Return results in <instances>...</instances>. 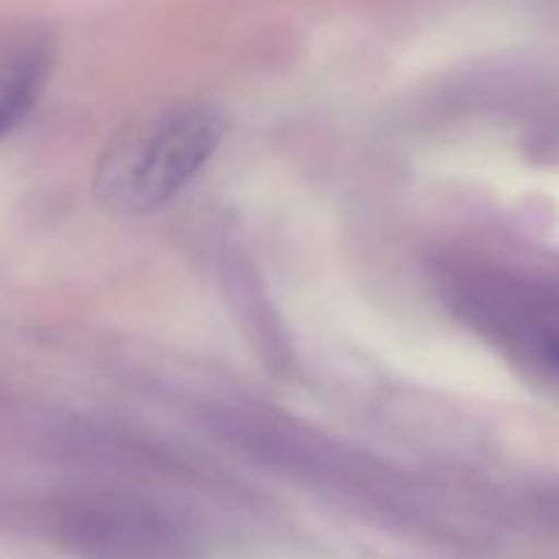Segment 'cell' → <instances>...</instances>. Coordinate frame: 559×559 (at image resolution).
Instances as JSON below:
<instances>
[{"instance_id":"3","label":"cell","mask_w":559,"mask_h":559,"mask_svg":"<svg viewBox=\"0 0 559 559\" xmlns=\"http://www.w3.org/2000/svg\"><path fill=\"white\" fill-rule=\"evenodd\" d=\"M549 362H552V366H556V372H559V343H552V346H549Z\"/></svg>"},{"instance_id":"1","label":"cell","mask_w":559,"mask_h":559,"mask_svg":"<svg viewBox=\"0 0 559 559\" xmlns=\"http://www.w3.org/2000/svg\"><path fill=\"white\" fill-rule=\"evenodd\" d=\"M227 129V112L204 99H178L132 116L96 158V204L116 217L165 207L207 168Z\"/></svg>"},{"instance_id":"2","label":"cell","mask_w":559,"mask_h":559,"mask_svg":"<svg viewBox=\"0 0 559 559\" xmlns=\"http://www.w3.org/2000/svg\"><path fill=\"white\" fill-rule=\"evenodd\" d=\"M57 70V37L44 27H0V139L14 135L37 109Z\"/></svg>"}]
</instances>
